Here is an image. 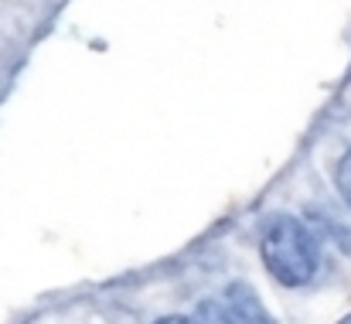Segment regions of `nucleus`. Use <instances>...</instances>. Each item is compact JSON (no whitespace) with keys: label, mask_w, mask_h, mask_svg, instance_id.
Returning a JSON list of instances; mask_svg holds the SVG:
<instances>
[{"label":"nucleus","mask_w":351,"mask_h":324,"mask_svg":"<svg viewBox=\"0 0 351 324\" xmlns=\"http://www.w3.org/2000/svg\"><path fill=\"white\" fill-rule=\"evenodd\" d=\"M259 256H263V266L273 273V280L283 287L311 284L321 266L317 235L293 216H276L266 222L259 235Z\"/></svg>","instance_id":"nucleus-1"},{"label":"nucleus","mask_w":351,"mask_h":324,"mask_svg":"<svg viewBox=\"0 0 351 324\" xmlns=\"http://www.w3.org/2000/svg\"><path fill=\"white\" fill-rule=\"evenodd\" d=\"M226 304H229V311L239 318V324H276L273 321V314L263 308L259 294H256L245 280L229 284V290H226Z\"/></svg>","instance_id":"nucleus-2"},{"label":"nucleus","mask_w":351,"mask_h":324,"mask_svg":"<svg viewBox=\"0 0 351 324\" xmlns=\"http://www.w3.org/2000/svg\"><path fill=\"white\" fill-rule=\"evenodd\" d=\"M191 318H195V324H239V318L229 311V304H219V301H202Z\"/></svg>","instance_id":"nucleus-3"},{"label":"nucleus","mask_w":351,"mask_h":324,"mask_svg":"<svg viewBox=\"0 0 351 324\" xmlns=\"http://www.w3.org/2000/svg\"><path fill=\"white\" fill-rule=\"evenodd\" d=\"M335 181H338V192H341L345 205L351 209V150H345V157L338 161V167H335Z\"/></svg>","instance_id":"nucleus-4"},{"label":"nucleus","mask_w":351,"mask_h":324,"mask_svg":"<svg viewBox=\"0 0 351 324\" xmlns=\"http://www.w3.org/2000/svg\"><path fill=\"white\" fill-rule=\"evenodd\" d=\"M154 324H195V318H160V321H154Z\"/></svg>","instance_id":"nucleus-5"},{"label":"nucleus","mask_w":351,"mask_h":324,"mask_svg":"<svg viewBox=\"0 0 351 324\" xmlns=\"http://www.w3.org/2000/svg\"><path fill=\"white\" fill-rule=\"evenodd\" d=\"M338 324H351V314H348V318H341V321H338Z\"/></svg>","instance_id":"nucleus-6"}]
</instances>
